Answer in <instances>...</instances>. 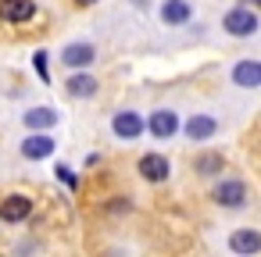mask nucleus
Returning <instances> with one entry per match:
<instances>
[{
	"label": "nucleus",
	"mask_w": 261,
	"mask_h": 257,
	"mask_svg": "<svg viewBox=\"0 0 261 257\" xmlns=\"http://www.w3.org/2000/svg\"><path fill=\"white\" fill-rule=\"evenodd\" d=\"M200 175H218L222 168H225V161H222V154H215V150H207V154H200L197 157V164H193Z\"/></svg>",
	"instance_id": "obj_16"
},
{
	"label": "nucleus",
	"mask_w": 261,
	"mask_h": 257,
	"mask_svg": "<svg viewBox=\"0 0 261 257\" xmlns=\"http://www.w3.org/2000/svg\"><path fill=\"white\" fill-rule=\"evenodd\" d=\"M211 200H215L218 207H243V204H247V186H243L240 179H225V182H218V186L211 189Z\"/></svg>",
	"instance_id": "obj_2"
},
{
	"label": "nucleus",
	"mask_w": 261,
	"mask_h": 257,
	"mask_svg": "<svg viewBox=\"0 0 261 257\" xmlns=\"http://www.w3.org/2000/svg\"><path fill=\"white\" fill-rule=\"evenodd\" d=\"M65 93H68V97H75V100L93 97V93H97V79H93V75H86V72H79V75H72V79L65 82Z\"/></svg>",
	"instance_id": "obj_13"
},
{
	"label": "nucleus",
	"mask_w": 261,
	"mask_h": 257,
	"mask_svg": "<svg viewBox=\"0 0 261 257\" xmlns=\"http://www.w3.org/2000/svg\"><path fill=\"white\" fill-rule=\"evenodd\" d=\"M111 129H115V136H122V139H136V136L143 132V115H136V111H122V115L111 118Z\"/></svg>",
	"instance_id": "obj_7"
},
{
	"label": "nucleus",
	"mask_w": 261,
	"mask_h": 257,
	"mask_svg": "<svg viewBox=\"0 0 261 257\" xmlns=\"http://www.w3.org/2000/svg\"><path fill=\"white\" fill-rule=\"evenodd\" d=\"M58 179H61V182H68V186H75V175H72V172H68V168H65V164H61V168H58Z\"/></svg>",
	"instance_id": "obj_18"
},
{
	"label": "nucleus",
	"mask_w": 261,
	"mask_h": 257,
	"mask_svg": "<svg viewBox=\"0 0 261 257\" xmlns=\"http://www.w3.org/2000/svg\"><path fill=\"white\" fill-rule=\"evenodd\" d=\"M215 129H218V125H215V118H211V115H193V118L186 122V136H190V139H197V143H200V139H211V136H215Z\"/></svg>",
	"instance_id": "obj_14"
},
{
	"label": "nucleus",
	"mask_w": 261,
	"mask_h": 257,
	"mask_svg": "<svg viewBox=\"0 0 261 257\" xmlns=\"http://www.w3.org/2000/svg\"><path fill=\"white\" fill-rule=\"evenodd\" d=\"M33 65H36V75L47 82V79H50V75H47V50H36V54H33Z\"/></svg>",
	"instance_id": "obj_17"
},
{
	"label": "nucleus",
	"mask_w": 261,
	"mask_h": 257,
	"mask_svg": "<svg viewBox=\"0 0 261 257\" xmlns=\"http://www.w3.org/2000/svg\"><path fill=\"white\" fill-rule=\"evenodd\" d=\"M190 15H193L190 0H165V4H161V22L165 25H186Z\"/></svg>",
	"instance_id": "obj_11"
},
{
	"label": "nucleus",
	"mask_w": 261,
	"mask_h": 257,
	"mask_svg": "<svg viewBox=\"0 0 261 257\" xmlns=\"http://www.w3.org/2000/svg\"><path fill=\"white\" fill-rule=\"evenodd\" d=\"M22 154H25L29 161H43V157L54 154V139H50L47 132H33V136L22 143Z\"/></svg>",
	"instance_id": "obj_10"
},
{
	"label": "nucleus",
	"mask_w": 261,
	"mask_h": 257,
	"mask_svg": "<svg viewBox=\"0 0 261 257\" xmlns=\"http://www.w3.org/2000/svg\"><path fill=\"white\" fill-rule=\"evenodd\" d=\"M61 61H65L68 68H90V65L97 61V50H93V43H68V47L61 50Z\"/></svg>",
	"instance_id": "obj_5"
},
{
	"label": "nucleus",
	"mask_w": 261,
	"mask_h": 257,
	"mask_svg": "<svg viewBox=\"0 0 261 257\" xmlns=\"http://www.w3.org/2000/svg\"><path fill=\"white\" fill-rule=\"evenodd\" d=\"M243 4H247V8H250V4H261V0H243Z\"/></svg>",
	"instance_id": "obj_20"
},
{
	"label": "nucleus",
	"mask_w": 261,
	"mask_h": 257,
	"mask_svg": "<svg viewBox=\"0 0 261 257\" xmlns=\"http://www.w3.org/2000/svg\"><path fill=\"white\" fill-rule=\"evenodd\" d=\"M79 8H93V4H100V0H75Z\"/></svg>",
	"instance_id": "obj_19"
},
{
	"label": "nucleus",
	"mask_w": 261,
	"mask_h": 257,
	"mask_svg": "<svg viewBox=\"0 0 261 257\" xmlns=\"http://www.w3.org/2000/svg\"><path fill=\"white\" fill-rule=\"evenodd\" d=\"M222 25H225L229 36H240L243 40V36H254L257 33V15L250 8H232V11H225Z\"/></svg>",
	"instance_id": "obj_1"
},
{
	"label": "nucleus",
	"mask_w": 261,
	"mask_h": 257,
	"mask_svg": "<svg viewBox=\"0 0 261 257\" xmlns=\"http://www.w3.org/2000/svg\"><path fill=\"white\" fill-rule=\"evenodd\" d=\"M29 214H33V200L22 193H11V196L0 200V218L4 221H25Z\"/></svg>",
	"instance_id": "obj_4"
},
{
	"label": "nucleus",
	"mask_w": 261,
	"mask_h": 257,
	"mask_svg": "<svg viewBox=\"0 0 261 257\" xmlns=\"http://www.w3.org/2000/svg\"><path fill=\"white\" fill-rule=\"evenodd\" d=\"M143 129H150V136H158V139H172V136L179 132V115L168 111V107H161V111H154V115L143 122Z\"/></svg>",
	"instance_id": "obj_3"
},
{
	"label": "nucleus",
	"mask_w": 261,
	"mask_h": 257,
	"mask_svg": "<svg viewBox=\"0 0 261 257\" xmlns=\"http://www.w3.org/2000/svg\"><path fill=\"white\" fill-rule=\"evenodd\" d=\"M232 82H236V86H243V90L261 86V65H257L254 58H247V61L232 65Z\"/></svg>",
	"instance_id": "obj_9"
},
{
	"label": "nucleus",
	"mask_w": 261,
	"mask_h": 257,
	"mask_svg": "<svg viewBox=\"0 0 261 257\" xmlns=\"http://www.w3.org/2000/svg\"><path fill=\"white\" fill-rule=\"evenodd\" d=\"M136 168L147 182H165L168 179V157H161V154H143Z\"/></svg>",
	"instance_id": "obj_8"
},
{
	"label": "nucleus",
	"mask_w": 261,
	"mask_h": 257,
	"mask_svg": "<svg viewBox=\"0 0 261 257\" xmlns=\"http://www.w3.org/2000/svg\"><path fill=\"white\" fill-rule=\"evenodd\" d=\"M25 125L36 132V129H54L58 125V111L54 107H33V111H25Z\"/></svg>",
	"instance_id": "obj_15"
},
{
	"label": "nucleus",
	"mask_w": 261,
	"mask_h": 257,
	"mask_svg": "<svg viewBox=\"0 0 261 257\" xmlns=\"http://www.w3.org/2000/svg\"><path fill=\"white\" fill-rule=\"evenodd\" d=\"M229 246H232L240 257H254V253L261 250V236H257L254 229H240V232H232Z\"/></svg>",
	"instance_id": "obj_12"
},
{
	"label": "nucleus",
	"mask_w": 261,
	"mask_h": 257,
	"mask_svg": "<svg viewBox=\"0 0 261 257\" xmlns=\"http://www.w3.org/2000/svg\"><path fill=\"white\" fill-rule=\"evenodd\" d=\"M36 15V4L33 0H0V18L4 22H29Z\"/></svg>",
	"instance_id": "obj_6"
}]
</instances>
